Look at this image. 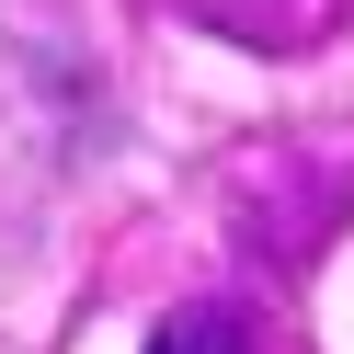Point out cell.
<instances>
[{"mask_svg": "<svg viewBox=\"0 0 354 354\" xmlns=\"http://www.w3.org/2000/svg\"><path fill=\"white\" fill-rule=\"evenodd\" d=\"M149 354H263V331H252L240 297H183L160 331H149Z\"/></svg>", "mask_w": 354, "mask_h": 354, "instance_id": "6da1fadb", "label": "cell"}]
</instances>
